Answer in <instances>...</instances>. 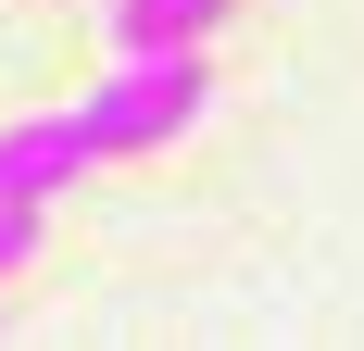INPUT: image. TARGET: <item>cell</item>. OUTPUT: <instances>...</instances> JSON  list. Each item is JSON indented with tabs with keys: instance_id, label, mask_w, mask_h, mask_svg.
Returning a JSON list of instances; mask_svg holds the SVG:
<instances>
[{
	"instance_id": "obj_2",
	"label": "cell",
	"mask_w": 364,
	"mask_h": 351,
	"mask_svg": "<svg viewBox=\"0 0 364 351\" xmlns=\"http://www.w3.org/2000/svg\"><path fill=\"white\" fill-rule=\"evenodd\" d=\"M75 176H88V139H75V113H26V126H0V201H63Z\"/></svg>"
},
{
	"instance_id": "obj_1",
	"label": "cell",
	"mask_w": 364,
	"mask_h": 351,
	"mask_svg": "<svg viewBox=\"0 0 364 351\" xmlns=\"http://www.w3.org/2000/svg\"><path fill=\"white\" fill-rule=\"evenodd\" d=\"M201 101H214L201 50H113V75L75 101V139H88V163H139V151L188 139Z\"/></svg>"
},
{
	"instance_id": "obj_3",
	"label": "cell",
	"mask_w": 364,
	"mask_h": 351,
	"mask_svg": "<svg viewBox=\"0 0 364 351\" xmlns=\"http://www.w3.org/2000/svg\"><path fill=\"white\" fill-rule=\"evenodd\" d=\"M239 0H113V50H201Z\"/></svg>"
},
{
	"instance_id": "obj_4",
	"label": "cell",
	"mask_w": 364,
	"mask_h": 351,
	"mask_svg": "<svg viewBox=\"0 0 364 351\" xmlns=\"http://www.w3.org/2000/svg\"><path fill=\"white\" fill-rule=\"evenodd\" d=\"M26 251H38V201H0V276H13Z\"/></svg>"
}]
</instances>
